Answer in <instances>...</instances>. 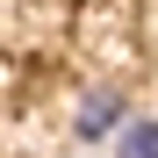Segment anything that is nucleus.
<instances>
[{
  "instance_id": "1",
  "label": "nucleus",
  "mask_w": 158,
  "mask_h": 158,
  "mask_svg": "<svg viewBox=\"0 0 158 158\" xmlns=\"http://www.w3.org/2000/svg\"><path fill=\"white\" fill-rule=\"evenodd\" d=\"M79 137H86V144H101V137H115V129H122V94L115 86H101V94H86V101H79Z\"/></svg>"
},
{
  "instance_id": "2",
  "label": "nucleus",
  "mask_w": 158,
  "mask_h": 158,
  "mask_svg": "<svg viewBox=\"0 0 158 158\" xmlns=\"http://www.w3.org/2000/svg\"><path fill=\"white\" fill-rule=\"evenodd\" d=\"M115 151L122 158H158V115H129L115 129Z\"/></svg>"
}]
</instances>
